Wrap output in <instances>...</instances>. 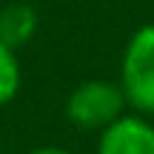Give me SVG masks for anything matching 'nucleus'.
I'll list each match as a JSON object with an SVG mask.
<instances>
[{"label":"nucleus","mask_w":154,"mask_h":154,"mask_svg":"<svg viewBox=\"0 0 154 154\" xmlns=\"http://www.w3.org/2000/svg\"><path fill=\"white\" fill-rule=\"evenodd\" d=\"M29 154H72V151L63 149V146H37V149H32Z\"/></svg>","instance_id":"6"},{"label":"nucleus","mask_w":154,"mask_h":154,"mask_svg":"<svg viewBox=\"0 0 154 154\" xmlns=\"http://www.w3.org/2000/svg\"><path fill=\"white\" fill-rule=\"evenodd\" d=\"M37 34V11L29 3H9L0 9V43L20 49Z\"/></svg>","instance_id":"4"},{"label":"nucleus","mask_w":154,"mask_h":154,"mask_svg":"<svg viewBox=\"0 0 154 154\" xmlns=\"http://www.w3.org/2000/svg\"><path fill=\"white\" fill-rule=\"evenodd\" d=\"M97 154H154V126L143 114H123L100 131Z\"/></svg>","instance_id":"3"},{"label":"nucleus","mask_w":154,"mask_h":154,"mask_svg":"<svg viewBox=\"0 0 154 154\" xmlns=\"http://www.w3.org/2000/svg\"><path fill=\"white\" fill-rule=\"evenodd\" d=\"M120 88L137 114L154 117V23L128 37L120 63Z\"/></svg>","instance_id":"1"},{"label":"nucleus","mask_w":154,"mask_h":154,"mask_svg":"<svg viewBox=\"0 0 154 154\" xmlns=\"http://www.w3.org/2000/svg\"><path fill=\"white\" fill-rule=\"evenodd\" d=\"M126 94L120 83L83 80L66 97V120L80 131H103L106 126L126 114Z\"/></svg>","instance_id":"2"},{"label":"nucleus","mask_w":154,"mask_h":154,"mask_svg":"<svg viewBox=\"0 0 154 154\" xmlns=\"http://www.w3.org/2000/svg\"><path fill=\"white\" fill-rule=\"evenodd\" d=\"M20 83H23V69L17 60V51L9 49L6 43H0V109L14 103Z\"/></svg>","instance_id":"5"}]
</instances>
